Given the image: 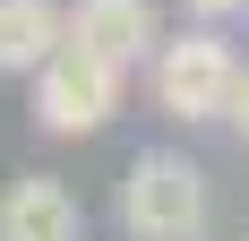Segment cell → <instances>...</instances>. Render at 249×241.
Returning a JSON list of instances; mask_svg holds the SVG:
<instances>
[{"label":"cell","mask_w":249,"mask_h":241,"mask_svg":"<svg viewBox=\"0 0 249 241\" xmlns=\"http://www.w3.org/2000/svg\"><path fill=\"white\" fill-rule=\"evenodd\" d=\"M241 52L224 43V26H180L163 35V52L146 60V86H155V112L172 120H224L232 95H241Z\"/></svg>","instance_id":"obj_1"},{"label":"cell","mask_w":249,"mask_h":241,"mask_svg":"<svg viewBox=\"0 0 249 241\" xmlns=\"http://www.w3.org/2000/svg\"><path fill=\"white\" fill-rule=\"evenodd\" d=\"M121 233L129 241H206V172L180 146H146L121 172Z\"/></svg>","instance_id":"obj_2"},{"label":"cell","mask_w":249,"mask_h":241,"mask_svg":"<svg viewBox=\"0 0 249 241\" xmlns=\"http://www.w3.org/2000/svg\"><path fill=\"white\" fill-rule=\"evenodd\" d=\"M121 78L129 69H112V60H95V52H60V60H43L35 69V120H43L52 138H95L103 120L121 112Z\"/></svg>","instance_id":"obj_3"},{"label":"cell","mask_w":249,"mask_h":241,"mask_svg":"<svg viewBox=\"0 0 249 241\" xmlns=\"http://www.w3.org/2000/svg\"><path fill=\"white\" fill-rule=\"evenodd\" d=\"M69 43L112 69H138L163 52V26H155V0H69Z\"/></svg>","instance_id":"obj_4"},{"label":"cell","mask_w":249,"mask_h":241,"mask_svg":"<svg viewBox=\"0 0 249 241\" xmlns=\"http://www.w3.org/2000/svg\"><path fill=\"white\" fill-rule=\"evenodd\" d=\"M0 241H86V207L60 172H9L0 181Z\"/></svg>","instance_id":"obj_5"},{"label":"cell","mask_w":249,"mask_h":241,"mask_svg":"<svg viewBox=\"0 0 249 241\" xmlns=\"http://www.w3.org/2000/svg\"><path fill=\"white\" fill-rule=\"evenodd\" d=\"M69 52V9L60 0H0V78H35Z\"/></svg>","instance_id":"obj_6"},{"label":"cell","mask_w":249,"mask_h":241,"mask_svg":"<svg viewBox=\"0 0 249 241\" xmlns=\"http://www.w3.org/2000/svg\"><path fill=\"white\" fill-rule=\"evenodd\" d=\"M249 0H189V26H241Z\"/></svg>","instance_id":"obj_7"},{"label":"cell","mask_w":249,"mask_h":241,"mask_svg":"<svg viewBox=\"0 0 249 241\" xmlns=\"http://www.w3.org/2000/svg\"><path fill=\"white\" fill-rule=\"evenodd\" d=\"M224 129H232V138L249 146V69H241V95H232V112H224Z\"/></svg>","instance_id":"obj_8"}]
</instances>
